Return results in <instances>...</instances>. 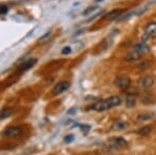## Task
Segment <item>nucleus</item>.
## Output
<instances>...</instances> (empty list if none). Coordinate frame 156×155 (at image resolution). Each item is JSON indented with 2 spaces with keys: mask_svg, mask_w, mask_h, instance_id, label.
<instances>
[{
  "mask_svg": "<svg viewBox=\"0 0 156 155\" xmlns=\"http://www.w3.org/2000/svg\"><path fill=\"white\" fill-rule=\"evenodd\" d=\"M120 104H121L120 97L112 96L105 100H99V101H97L96 103L92 106V108L97 111H108V109L112 108V107L120 105Z\"/></svg>",
  "mask_w": 156,
  "mask_h": 155,
  "instance_id": "nucleus-1",
  "label": "nucleus"
},
{
  "mask_svg": "<svg viewBox=\"0 0 156 155\" xmlns=\"http://www.w3.org/2000/svg\"><path fill=\"white\" fill-rule=\"evenodd\" d=\"M115 84L119 87V89L125 91V90H127L128 87L130 86L131 81H130V79L127 78V77H118L115 80Z\"/></svg>",
  "mask_w": 156,
  "mask_h": 155,
  "instance_id": "nucleus-2",
  "label": "nucleus"
},
{
  "mask_svg": "<svg viewBox=\"0 0 156 155\" xmlns=\"http://www.w3.org/2000/svg\"><path fill=\"white\" fill-rule=\"evenodd\" d=\"M70 87V83L68 81H62V82H58L56 84L53 90H52V93L53 95H59V94H62L64 92H66L68 89Z\"/></svg>",
  "mask_w": 156,
  "mask_h": 155,
  "instance_id": "nucleus-3",
  "label": "nucleus"
},
{
  "mask_svg": "<svg viewBox=\"0 0 156 155\" xmlns=\"http://www.w3.org/2000/svg\"><path fill=\"white\" fill-rule=\"evenodd\" d=\"M153 83H154V79H153L152 76H149V75L148 76H144L140 80V86L145 90L150 89L153 86Z\"/></svg>",
  "mask_w": 156,
  "mask_h": 155,
  "instance_id": "nucleus-4",
  "label": "nucleus"
},
{
  "mask_svg": "<svg viewBox=\"0 0 156 155\" xmlns=\"http://www.w3.org/2000/svg\"><path fill=\"white\" fill-rule=\"evenodd\" d=\"M133 50H134V51H136L138 54H140V55H145V54H147V53H149V52H150L149 46H148V45H146L145 43H138L136 45H134Z\"/></svg>",
  "mask_w": 156,
  "mask_h": 155,
  "instance_id": "nucleus-5",
  "label": "nucleus"
},
{
  "mask_svg": "<svg viewBox=\"0 0 156 155\" xmlns=\"http://www.w3.org/2000/svg\"><path fill=\"white\" fill-rule=\"evenodd\" d=\"M145 32L148 37H156V22H150L145 26Z\"/></svg>",
  "mask_w": 156,
  "mask_h": 155,
  "instance_id": "nucleus-6",
  "label": "nucleus"
},
{
  "mask_svg": "<svg viewBox=\"0 0 156 155\" xmlns=\"http://www.w3.org/2000/svg\"><path fill=\"white\" fill-rule=\"evenodd\" d=\"M21 128L19 127H11V128H7L5 131L3 132V136H19L21 134Z\"/></svg>",
  "mask_w": 156,
  "mask_h": 155,
  "instance_id": "nucleus-7",
  "label": "nucleus"
},
{
  "mask_svg": "<svg viewBox=\"0 0 156 155\" xmlns=\"http://www.w3.org/2000/svg\"><path fill=\"white\" fill-rule=\"evenodd\" d=\"M37 61L36 58H29L28 61H26L25 62H23V64H22L21 66L19 67V71L24 72V71H26V70L32 68V67H34V65L37 64Z\"/></svg>",
  "mask_w": 156,
  "mask_h": 155,
  "instance_id": "nucleus-8",
  "label": "nucleus"
},
{
  "mask_svg": "<svg viewBox=\"0 0 156 155\" xmlns=\"http://www.w3.org/2000/svg\"><path fill=\"white\" fill-rule=\"evenodd\" d=\"M110 144L115 148H123V147H125L127 145V142L123 137H114L110 141Z\"/></svg>",
  "mask_w": 156,
  "mask_h": 155,
  "instance_id": "nucleus-9",
  "label": "nucleus"
},
{
  "mask_svg": "<svg viewBox=\"0 0 156 155\" xmlns=\"http://www.w3.org/2000/svg\"><path fill=\"white\" fill-rule=\"evenodd\" d=\"M140 56H142L140 54H138L136 51L133 50V51L129 52V53L125 56V61L126 62H136L140 58Z\"/></svg>",
  "mask_w": 156,
  "mask_h": 155,
  "instance_id": "nucleus-10",
  "label": "nucleus"
},
{
  "mask_svg": "<svg viewBox=\"0 0 156 155\" xmlns=\"http://www.w3.org/2000/svg\"><path fill=\"white\" fill-rule=\"evenodd\" d=\"M122 12H123L121 11V9H114V11L108 12L106 16H105V20H108V21H110V20L117 19L118 17H120L121 15H122Z\"/></svg>",
  "mask_w": 156,
  "mask_h": 155,
  "instance_id": "nucleus-11",
  "label": "nucleus"
},
{
  "mask_svg": "<svg viewBox=\"0 0 156 155\" xmlns=\"http://www.w3.org/2000/svg\"><path fill=\"white\" fill-rule=\"evenodd\" d=\"M127 126H128V124L126 122L118 121V122H115V125L112 126V129H114V130H123V129L127 128Z\"/></svg>",
  "mask_w": 156,
  "mask_h": 155,
  "instance_id": "nucleus-12",
  "label": "nucleus"
},
{
  "mask_svg": "<svg viewBox=\"0 0 156 155\" xmlns=\"http://www.w3.org/2000/svg\"><path fill=\"white\" fill-rule=\"evenodd\" d=\"M151 132H152V128H151L150 126H144L137 131V133L142 136H149Z\"/></svg>",
  "mask_w": 156,
  "mask_h": 155,
  "instance_id": "nucleus-13",
  "label": "nucleus"
},
{
  "mask_svg": "<svg viewBox=\"0 0 156 155\" xmlns=\"http://www.w3.org/2000/svg\"><path fill=\"white\" fill-rule=\"evenodd\" d=\"M9 114H11V111H9V108H3L1 111H0V120L7 118Z\"/></svg>",
  "mask_w": 156,
  "mask_h": 155,
  "instance_id": "nucleus-14",
  "label": "nucleus"
},
{
  "mask_svg": "<svg viewBox=\"0 0 156 155\" xmlns=\"http://www.w3.org/2000/svg\"><path fill=\"white\" fill-rule=\"evenodd\" d=\"M126 105L128 107H133L135 105V98L133 96H129L127 98V102H126Z\"/></svg>",
  "mask_w": 156,
  "mask_h": 155,
  "instance_id": "nucleus-15",
  "label": "nucleus"
},
{
  "mask_svg": "<svg viewBox=\"0 0 156 155\" xmlns=\"http://www.w3.org/2000/svg\"><path fill=\"white\" fill-rule=\"evenodd\" d=\"M72 52V49L71 47H65L64 49L62 50V54H64V55H68V54H70Z\"/></svg>",
  "mask_w": 156,
  "mask_h": 155,
  "instance_id": "nucleus-16",
  "label": "nucleus"
},
{
  "mask_svg": "<svg viewBox=\"0 0 156 155\" xmlns=\"http://www.w3.org/2000/svg\"><path fill=\"white\" fill-rule=\"evenodd\" d=\"M65 143L69 144V143H72L73 141H74V136H72V134H69V136H67L66 137H65Z\"/></svg>",
  "mask_w": 156,
  "mask_h": 155,
  "instance_id": "nucleus-17",
  "label": "nucleus"
},
{
  "mask_svg": "<svg viewBox=\"0 0 156 155\" xmlns=\"http://www.w3.org/2000/svg\"><path fill=\"white\" fill-rule=\"evenodd\" d=\"M149 66H150V62H144L143 64L140 65V70H145V69L149 68Z\"/></svg>",
  "mask_w": 156,
  "mask_h": 155,
  "instance_id": "nucleus-18",
  "label": "nucleus"
},
{
  "mask_svg": "<svg viewBox=\"0 0 156 155\" xmlns=\"http://www.w3.org/2000/svg\"><path fill=\"white\" fill-rule=\"evenodd\" d=\"M80 128H81V130H82V132H83L84 134H87V132H89L90 127L87 126V125H81V126H80Z\"/></svg>",
  "mask_w": 156,
  "mask_h": 155,
  "instance_id": "nucleus-19",
  "label": "nucleus"
},
{
  "mask_svg": "<svg viewBox=\"0 0 156 155\" xmlns=\"http://www.w3.org/2000/svg\"><path fill=\"white\" fill-rule=\"evenodd\" d=\"M151 118V117L149 116V114H140V117H138V121H144V120H149Z\"/></svg>",
  "mask_w": 156,
  "mask_h": 155,
  "instance_id": "nucleus-20",
  "label": "nucleus"
},
{
  "mask_svg": "<svg viewBox=\"0 0 156 155\" xmlns=\"http://www.w3.org/2000/svg\"><path fill=\"white\" fill-rule=\"evenodd\" d=\"M7 11H9V9H7L6 5L0 6V14H5V12H7Z\"/></svg>",
  "mask_w": 156,
  "mask_h": 155,
  "instance_id": "nucleus-21",
  "label": "nucleus"
},
{
  "mask_svg": "<svg viewBox=\"0 0 156 155\" xmlns=\"http://www.w3.org/2000/svg\"><path fill=\"white\" fill-rule=\"evenodd\" d=\"M95 9H97V7H94V6L90 7V9H87V11H84V12H83V15H87V14H90V12L95 11Z\"/></svg>",
  "mask_w": 156,
  "mask_h": 155,
  "instance_id": "nucleus-22",
  "label": "nucleus"
},
{
  "mask_svg": "<svg viewBox=\"0 0 156 155\" xmlns=\"http://www.w3.org/2000/svg\"><path fill=\"white\" fill-rule=\"evenodd\" d=\"M102 0H96V2H101Z\"/></svg>",
  "mask_w": 156,
  "mask_h": 155,
  "instance_id": "nucleus-23",
  "label": "nucleus"
}]
</instances>
